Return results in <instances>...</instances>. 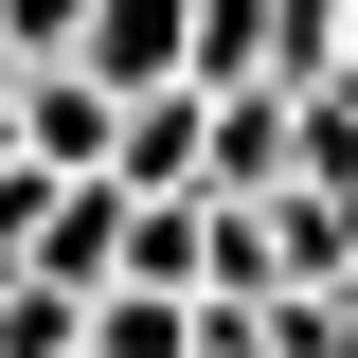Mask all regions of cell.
Segmentation results:
<instances>
[{
    "label": "cell",
    "instance_id": "obj_1",
    "mask_svg": "<svg viewBox=\"0 0 358 358\" xmlns=\"http://www.w3.org/2000/svg\"><path fill=\"white\" fill-rule=\"evenodd\" d=\"M179 72H197V90L287 72V0H179Z\"/></svg>",
    "mask_w": 358,
    "mask_h": 358
},
{
    "label": "cell",
    "instance_id": "obj_3",
    "mask_svg": "<svg viewBox=\"0 0 358 358\" xmlns=\"http://www.w3.org/2000/svg\"><path fill=\"white\" fill-rule=\"evenodd\" d=\"M0 358H90V287H54V268H0Z\"/></svg>",
    "mask_w": 358,
    "mask_h": 358
},
{
    "label": "cell",
    "instance_id": "obj_4",
    "mask_svg": "<svg viewBox=\"0 0 358 358\" xmlns=\"http://www.w3.org/2000/svg\"><path fill=\"white\" fill-rule=\"evenodd\" d=\"M341 322H358V251H341Z\"/></svg>",
    "mask_w": 358,
    "mask_h": 358
},
{
    "label": "cell",
    "instance_id": "obj_5",
    "mask_svg": "<svg viewBox=\"0 0 358 358\" xmlns=\"http://www.w3.org/2000/svg\"><path fill=\"white\" fill-rule=\"evenodd\" d=\"M0 90H18V36H0Z\"/></svg>",
    "mask_w": 358,
    "mask_h": 358
},
{
    "label": "cell",
    "instance_id": "obj_2",
    "mask_svg": "<svg viewBox=\"0 0 358 358\" xmlns=\"http://www.w3.org/2000/svg\"><path fill=\"white\" fill-rule=\"evenodd\" d=\"M72 54H90L108 90H162V72H179V0H72Z\"/></svg>",
    "mask_w": 358,
    "mask_h": 358
}]
</instances>
